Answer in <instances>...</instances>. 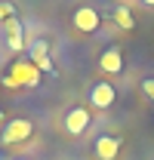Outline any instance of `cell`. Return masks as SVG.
<instances>
[{
  "instance_id": "obj_1",
  "label": "cell",
  "mask_w": 154,
  "mask_h": 160,
  "mask_svg": "<svg viewBox=\"0 0 154 160\" xmlns=\"http://www.w3.org/2000/svg\"><path fill=\"white\" fill-rule=\"evenodd\" d=\"M31 136H34V123L28 117H13V120H6L3 129H0V142L3 145H22Z\"/></svg>"
},
{
  "instance_id": "obj_2",
  "label": "cell",
  "mask_w": 154,
  "mask_h": 160,
  "mask_svg": "<svg viewBox=\"0 0 154 160\" xmlns=\"http://www.w3.org/2000/svg\"><path fill=\"white\" fill-rule=\"evenodd\" d=\"M90 123H93V114H90V108H68L65 111V120H62V126H65V132L68 136H83L86 129H90Z\"/></svg>"
},
{
  "instance_id": "obj_3",
  "label": "cell",
  "mask_w": 154,
  "mask_h": 160,
  "mask_svg": "<svg viewBox=\"0 0 154 160\" xmlns=\"http://www.w3.org/2000/svg\"><path fill=\"white\" fill-rule=\"evenodd\" d=\"M71 22H74V28L80 34H96L99 28H102V16H99L93 6H77Z\"/></svg>"
},
{
  "instance_id": "obj_4",
  "label": "cell",
  "mask_w": 154,
  "mask_h": 160,
  "mask_svg": "<svg viewBox=\"0 0 154 160\" xmlns=\"http://www.w3.org/2000/svg\"><path fill=\"white\" fill-rule=\"evenodd\" d=\"M117 102V89L111 83H105V80H99L90 86V105L96 108V111H108L111 105Z\"/></svg>"
},
{
  "instance_id": "obj_5",
  "label": "cell",
  "mask_w": 154,
  "mask_h": 160,
  "mask_svg": "<svg viewBox=\"0 0 154 160\" xmlns=\"http://www.w3.org/2000/svg\"><path fill=\"white\" fill-rule=\"evenodd\" d=\"M28 56H31V65L37 71H46V74H56V65L49 59V43L46 40H34L28 43Z\"/></svg>"
},
{
  "instance_id": "obj_6",
  "label": "cell",
  "mask_w": 154,
  "mask_h": 160,
  "mask_svg": "<svg viewBox=\"0 0 154 160\" xmlns=\"http://www.w3.org/2000/svg\"><path fill=\"white\" fill-rule=\"evenodd\" d=\"M120 145H123V139H120V136L102 132V136L96 139V145H93V154H96L99 160H117V154H120Z\"/></svg>"
},
{
  "instance_id": "obj_7",
  "label": "cell",
  "mask_w": 154,
  "mask_h": 160,
  "mask_svg": "<svg viewBox=\"0 0 154 160\" xmlns=\"http://www.w3.org/2000/svg\"><path fill=\"white\" fill-rule=\"evenodd\" d=\"M3 25H6V46H9V52H22V49H28L25 28H22V19H19V16L6 19Z\"/></svg>"
},
{
  "instance_id": "obj_8",
  "label": "cell",
  "mask_w": 154,
  "mask_h": 160,
  "mask_svg": "<svg viewBox=\"0 0 154 160\" xmlns=\"http://www.w3.org/2000/svg\"><path fill=\"white\" fill-rule=\"evenodd\" d=\"M37 68L34 65H28V62H16L13 65V77L6 80L9 86H16V83H22V86H37Z\"/></svg>"
},
{
  "instance_id": "obj_9",
  "label": "cell",
  "mask_w": 154,
  "mask_h": 160,
  "mask_svg": "<svg viewBox=\"0 0 154 160\" xmlns=\"http://www.w3.org/2000/svg\"><path fill=\"white\" fill-rule=\"evenodd\" d=\"M99 68H102L105 74H120V71H123V52H120L117 46H108V49L99 56Z\"/></svg>"
},
{
  "instance_id": "obj_10",
  "label": "cell",
  "mask_w": 154,
  "mask_h": 160,
  "mask_svg": "<svg viewBox=\"0 0 154 160\" xmlns=\"http://www.w3.org/2000/svg\"><path fill=\"white\" fill-rule=\"evenodd\" d=\"M114 22L123 28V31H133V28H136V19H133V12H130L126 6H117V9H114Z\"/></svg>"
},
{
  "instance_id": "obj_11",
  "label": "cell",
  "mask_w": 154,
  "mask_h": 160,
  "mask_svg": "<svg viewBox=\"0 0 154 160\" xmlns=\"http://www.w3.org/2000/svg\"><path fill=\"white\" fill-rule=\"evenodd\" d=\"M13 16H16V6H13V3H6V0H0V22L13 19Z\"/></svg>"
},
{
  "instance_id": "obj_12",
  "label": "cell",
  "mask_w": 154,
  "mask_h": 160,
  "mask_svg": "<svg viewBox=\"0 0 154 160\" xmlns=\"http://www.w3.org/2000/svg\"><path fill=\"white\" fill-rule=\"evenodd\" d=\"M142 92L154 102V77H145V80H142Z\"/></svg>"
},
{
  "instance_id": "obj_13",
  "label": "cell",
  "mask_w": 154,
  "mask_h": 160,
  "mask_svg": "<svg viewBox=\"0 0 154 160\" xmlns=\"http://www.w3.org/2000/svg\"><path fill=\"white\" fill-rule=\"evenodd\" d=\"M142 3H145V6H154V0H142Z\"/></svg>"
},
{
  "instance_id": "obj_14",
  "label": "cell",
  "mask_w": 154,
  "mask_h": 160,
  "mask_svg": "<svg viewBox=\"0 0 154 160\" xmlns=\"http://www.w3.org/2000/svg\"><path fill=\"white\" fill-rule=\"evenodd\" d=\"M19 160H22V157H19Z\"/></svg>"
}]
</instances>
